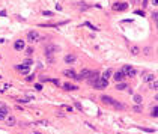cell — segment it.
<instances>
[{"instance_id":"6da1fadb","label":"cell","mask_w":158,"mask_h":134,"mask_svg":"<svg viewBox=\"0 0 158 134\" xmlns=\"http://www.w3.org/2000/svg\"><path fill=\"white\" fill-rule=\"evenodd\" d=\"M57 51H59V47L57 45H47V47H45V50H44V53L50 59V62H53V54L57 53Z\"/></svg>"},{"instance_id":"7a4b0ae2","label":"cell","mask_w":158,"mask_h":134,"mask_svg":"<svg viewBox=\"0 0 158 134\" xmlns=\"http://www.w3.org/2000/svg\"><path fill=\"white\" fill-rule=\"evenodd\" d=\"M9 115V107L5 103H0V121H5Z\"/></svg>"},{"instance_id":"3957f363","label":"cell","mask_w":158,"mask_h":134,"mask_svg":"<svg viewBox=\"0 0 158 134\" xmlns=\"http://www.w3.org/2000/svg\"><path fill=\"white\" fill-rule=\"evenodd\" d=\"M98 79H99V72H98V71H90V74H89V77H87V81H89L90 86H93L95 81H97Z\"/></svg>"},{"instance_id":"277c9868","label":"cell","mask_w":158,"mask_h":134,"mask_svg":"<svg viewBox=\"0 0 158 134\" xmlns=\"http://www.w3.org/2000/svg\"><path fill=\"white\" fill-rule=\"evenodd\" d=\"M41 39V36H39V33L36 30H30L29 33H27V41H30V42H36Z\"/></svg>"},{"instance_id":"5b68a950","label":"cell","mask_w":158,"mask_h":134,"mask_svg":"<svg viewBox=\"0 0 158 134\" xmlns=\"http://www.w3.org/2000/svg\"><path fill=\"white\" fill-rule=\"evenodd\" d=\"M122 72H123L127 77H134L135 74H137L135 69L133 68V66H129V65H125V66H123V68H122Z\"/></svg>"},{"instance_id":"8992f818","label":"cell","mask_w":158,"mask_h":134,"mask_svg":"<svg viewBox=\"0 0 158 134\" xmlns=\"http://www.w3.org/2000/svg\"><path fill=\"white\" fill-rule=\"evenodd\" d=\"M107 86H109V80H105V79H98L97 81H95V85H93L95 89H104Z\"/></svg>"},{"instance_id":"52a82bcc","label":"cell","mask_w":158,"mask_h":134,"mask_svg":"<svg viewBox=\"0 0 158 134\" xmlns=\"http://www.w3.org/2000/svg\"><path fill=\"white\" fill-rule=\"evenodd\" d=\"M101 101H103L104 104H109V105H115L116 99H113L111 97H109V95H103V97H101Z\"/></svg>"},{"instance_id":"ba28073f","label":"cell","mask_w":158,"mask_h":134,"mask_svg":"<svg viewBox=\"0 0 158 134\" xmlns=\"http://www.w3.org/2000/svg\"><path fill=\"white\" fill-rule=\"evenodd\" d=\"M63 60H65V63H68V65H69V63H75L77 56H75V54H72V53H71V54H66Z\"/></svg>"},{"instance_id":"9c48e42d","label":"cell","mask_w":158,"mask_h":134,"mask_svg":"<svg viewBox=\"0 0 158 134\" xmlns=\"http://www.w3.org/2000/svg\"><path fill=\"white\" fill-rule=\"evenodd\" d=\"M89 74H90L89 69H83L78 75H75V79H77V80H84V79H87V77H89Z\"/></svg>"},{"instance_id":"30bf717a","label":"cell","mask_w":158,"mask_h":134,"mask_svg":"<svg viewBox=\"0 0 158 134\" xmlns=\"http://www.w3.org/2000/svg\"><path fill=\"white\" fill-rule=\"evenodd\" d=\"M113 77H115L116 83H119V81H122V80H123V77H125V74H123L122 71H117V72H115V74H113Z\"/></svg>"},{"instance_id":"8fae6325","label":"cell","mask_w":158,"mask_h":134,"mask_svg":"<svg viewBox=\"0 0 158 134\" xmlns=\"http://www.w3.org/2000/svg\"><path fill=\"white\" fill-rule=\"evenodd\" d=\"M128 8V3H115L113 5V9H117V11H125Z\"/></svg>"},{"instance_id":"7c38bea8","label":"cell","mask_w":158,"mask_h":134,"mask_svg":"<svg viewBox=\"0 0 158 134\" xmlns=\"http://www.w3.org/2000/svg\"><path fill=\"white\" fill-rule=\"evenodd\" d=\"M14 48H15V50H18V51L24 50V41H23V39H18V41L14 44Z\"/></svg>"},{"instance_id":"4fadbf2b","label":"cell","mask_w":158,"mask_h":134,"mask_svg":"<svg viewBox=\"0 0 158 134\" xmlns=\"http://www.w3.org/2000/svg\"><path fill=\"white\" fill-rule=\"evenodd\" d=\"M5 121H6V125H9V127H14L15 124H17V119L14 118V116H6V119H5Z\"/></svg>"},{"instance_id":"5bb4252c","label":"cell","mask_w":158,"mask_h":134,"mask_svg":"<svg viewBox=\"0 0 158 134\" xmlns=\"http://www.w3.org/2000/svg\"><path fill=\"white\" fill-rule=\"evenodd\" d=\"M143 80H145L146 83L154 81V80H157V75H155V74H145V75H143Z\"/></svg>"},{"instance_id":"9a60e30c","label":"cell","mask_w":158,"mask_h":134,"mask_svg":"<svg viewBox=\"0 0 158 134\" xmlns=\"http://www.w3.org/2000/svg\"><path fill=\"white\" fill-rule=\"evenodd\" d=\"M17 69L21 71V74L23 75H26V74H29L30 69H29V66H24V65H20V66H17Z\"/></svg>"},{"instance_id":"2e32d148","label":"cell","mask_w":158,"mask_h":134,"mask_svg":"<svg viewBox=\"0 0 158 134\" xmlns=\"http://www.w3.org/2000/svg\"><path fill=\"white\" fill-rule=\"evenodd\" d=\"M63 75L69 77V79H75V71L74 69H65L63 71Z\"/></svg>"},{"instance_id":"e0dca14e","label":"cell","mask_w":158,"mask_h":134,"mask_svg":"<svg viewBox=\"0 0 158 134\" xmlns=\"http://www.w3.org/2000/svg\"><path fill=\"white\" fill-rule=\"evenodd\" d=\"M63 89H66V91H75L77 86L71 85V83H65V85H63Z\"/></svg>"},{"instance_id":"ac0fdd59","label":"cell","mask_w":158,"mask_h":134,"mask_svg":"<svg viewBox=\"0 0 158 134\" xmlns=\"http://www.w3.org/2000/svg\"><path fill=\"white\" fill-rule=\"evenodd\" d=\"M127 83H123V81H119V83H117V86H116V89H119V91H125V89H127Z\"/></svg>"},{"instance_id":"d6986e66","label":"cell","mask_w":158,"mask_h":134,"mask_svg":"<svg viewBox=\"0 0 158 134\" xmlns=\"http://www.w3.org/2000/svg\"><path fill=\"white\" fill-rule=\"evenodd\" d=\"M134 101H135V104H142L143 103L142 95H134Z\"/></svg>"},{"instance_id":"ffe728a7","label":"cell","mask_w":158,"mask_h":134,"mask_svg":"<svg viewBox=\"0 0 158 134\" xmlns=\"http://www.w3.org/2000/svg\"><path fill=\"white\" fill-rule=\"evenodd\" d=\"M149 87H151V89H154V91H157V87H158V81H157V80L149 81Z\"/></svg>"},{"instance_id":"44dd1931","label":"cell","mask_w":158,"mask_h":134,"mask_svg":"<svg viewBox=\"0 0 158 134\" xmlns=\"http://www.w3.org/2000/svg\"><path fill=\"white\" fill-rule=\"evenodd\" d=\"M131 53H133L134 56H137V54L140 53V48H139V47H135V45H134V47H131Z\"/></svg>"},{"instance_id":"7402d4cb","label":"cell","mask_w":158,"mask_h":134,"mask_svg":"<svg viewBox=\"0 0 158 134\" xmlns=\"http://www.w3.org/2000/svg\"><path fill=\"white\" fill-rule=\"evenodd\" d=\"M111 74H113V72H111V69H107V71L104 72V74H103V79H105V80H107V79H109V77H110Z\"/></svg>"},{"instance_id":"603a6c76","label":"cell","mask_w":158,"mask_h":134,"mask_svg":"<svg viewBox=\"0 0 158 134\" xmlns=\"http://www.w3.org/2000/svg\"><path fill=\"white\" fill-rule=\"evenodd\" d=\"M133 110L135 111V113H140V111H142V105H140V104H137V105H134V107H133Z\"/></svg>"},{"instance_id":"cb8c5ba5","label":"cell","mask_w":158,"mask_h":134,"mask_svg":"<svg viewBox=\"0 0 158 134\" xmlns=\"http://www.w3.org/2000/svg\"><path fill=\"white\" fill-rule=\"evenodd\" d=\"M26 54H27V56H32V54H33V47H27V48H26Z\"/></svg>"},{"instance_id":"d4e9b609","label":"cell","mask_w":158,"mask_h":134,"mask_svg":"<svg viewBox=\"0 0 158 134\" xmlns=\"http://www.w3.org/2000/svg\"><path fill=\"white\" fill-rule=\"evenodd\" d=\"M84 26H87V27H90V29H93V30H98V27L93 26V24H90L89 21H86V23H84Z\"/></svg>"},{"instance_id":"484cf974","label":"cell","mask_w":158,"mask_h":134,"mask_svg":"<svg viewBox=\"0 0 158 134\" xmlns=\"http://www.w3.org/2000/svg\"><path fill=\"white\" fill-rule=\"evenodd\" d=\"M42 15H45V17H53L54 14L51 12V11H44V12H42Z\"/></svg>"},{"instance_id":"4316f807","label":"cell","mask_w":158,"mask_h":134,"mask_svg":"<svg viewBox=\"0 0 158 134\" xmlns=\"http://www.w3.org/2000/svg\"><path fill=\"white\" fill-rule=\"evenodd\" d=\"M157 110H158V109H157V105H155V107L152 109V111H151V116H154V118H157Z\"/></svg>"},{"instance_id":"83f0119b","label":"cell","mask_w":158,"mask_h":134,"mask_svg":"<svg viewBox=\"0 0 158 134\" xmlns=\"http://www.w3.org/2000/svg\"><path fill=\"white\" fill-rule=\"evenodd\" d=\"M32 63H33V60H30V59H26L24 60V66H30Z\"/></svg>"},{"instance_id":"f1b7e54d","label":"cell","mask_w":158,"mask_h":134,"mask_svg":"<svg viewBox=\"0 0 158 134\" xmlns=\"http://www.w3.org/2000/svg\"><path fill=\"white\" fill-rule=\"evenodd\" d=\"M48 81H51V83H54V85H57V86L60 85V81L57 79H48Z\"/></svg>"},{"instance_id":"f546056e","label":"cell","mask_w":158,"mask_h":134,"mask_svg":"<svg viewBox=\"0 0 158 134\" xmlns=\"http://www.w3.org/2000/svg\"><path fill=\"white\" fill-rule=\"evenodd\" d=\"M78 6H80L81 9H87V8H89V5H86V3H83V2H81V3H78Z\"/></svg>"},{"instance_id":"4dcf8cb0","label":"cell","mask_w":158,"mask_h":134,"mask_svg":"<svg viewBox=\"0 0 158 134\" xmlns=\"http://www.w3.org/2000/svg\"><path fill=\"white\" fill-rule=\"evenodd\" d=\"M62 109H63V110H66V111H71V110H72V107H71V105H65V104L62 105Z\"/></svg>"},{"instance_id":"1f68e13d","label":"cell","mask_w":158,"mask_h":134,"mask_svg":"<svg viewBox=\"0 0 158 134\" xmlns=\"http://www.w3.org/2000/svg\"><path fill=\"white\" fill-rule=\"evenodd\" d=\"M157 18H158V12L155 11V12H152V20H154L155 23H157Z\"/></svg>"},{"instance_id":"d6a6232c","label":"cell","mask_w":158,"mask_h":134,"mask_svg":"<svg viewBox=\"0 0 158 134\" xmlns=\"http://www.w3.org/2000/svg\"><path fill=\"white\" fill-rule=\"evenodd\" d=\"M151 50H152V48H151V47H146V48H145V50H143V53H145V54H146V56H148V54H151Z\"/></svg>"},{"instance_id":"836d02e7","label":"cell","mask_w":158,"mask_h":134,"mask_svg":"<svg viewBox=\"0 0 158 134\" xmlns=\"http://www.w3.org/2000/svg\"><path fill=\"white\" fill-rule=\"evenodd\" d=\"M18 101H20V103H29L30 98H18Z\"/></svg>"},{"instance_id":"e575fe53","label":"cell","mask_w":158,"mask_h":134,"mask_svg":"<svg viewBox=\"0 0 158 134\" xmlns=\"http://www.w3.org/2000/svg\"><path fill=\"white\" fill-rule=\"evenodd\" d=\"M74 105H75V107H77L78 110H81V104L78 103V101H74Z\"/></svg>"},{"instance_id":"d590c367","label":"cell","mask_w":158,"mask_h":134,"mask_svg":"<svg viewBox=\"0 0 158 134\" xmlns=\"http://www.w3.org/2000/svg\"><path fill=\"white\" fill-rule=\"evenodd\" d=\"M143 131H146V133H154V130H152V128H142Z\"/></svg>"},{"instance_id":"8d00e7d4","label":"cell","mask_w":158,"mask_h":134,"mask_svg":"<svg viewBox=\"0 0 158 134\" xmlns=\"http://www.w3.org/2000/svg\"><path fill=\"white\" fill-rule=\"evenodd\" d=\"M35 87H36V91H41V89H42V85H39V83H38V85H35Z\"/></svg>"},{"instance_id":"74e56055","label":"cell","mask_w":158,"mask_h":134,"mask_svg":"<svg viewBox=\"0 0 158 134\" xmlns=\"http://www.w3.org/2000/svg\"><path fill=\"white\" fill-rule=\"evenodd\" d=\"M135 14H137V15H142V17L145 15V12H143V11H135Z\"/></svg>"},{"instance_id":"f35d334b","label":"cell","mask_w":158,"mask_h":134,"mask_svg":"<svg viewBox=\"0 0 158 134\" xmlns=\"http://www.w3.org/2000/svg\"><path fill=\"white\" fill-rule=\"evenodd\" d=\"M140 0H131V3H139Z\"/></svg>"},{"instance_id":"ab89813d","label":"cell","mask_w":158,"mask_h":134,"mask_svg":"<svg viewBox=\"0 0 158 134\" xmlns=\"http://www.w3.org/2000/svg\"><path fill=\"white\" fill-rule=\"evenodd\" d=\"M32 134H42V133H39V131H33Z\"/></svg>"},{"instance_id":"60d3db41","label":"cell","mask_w":158,"mask_h":134,"mask_svg":"<svg viewBox=\"0 0 158 134\" xmlns=\"http://www.w3.org/2000/svg\"><path fill=\"white\" fill-rule=\"evenodd\" d=\"M152 3H154V5H157V3H158V0H152Z\"/></svg>"}]
</instances>
